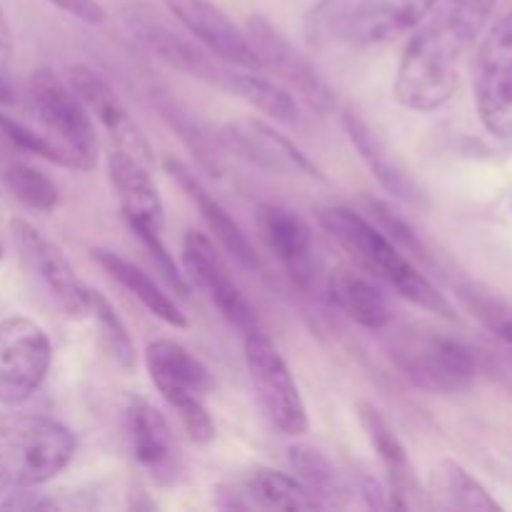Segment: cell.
<instances>
[{
  "label": "cell",
  "mask_w": 512,
  "mask_h": 512,
  "mask_svg": "<svg viewBox=\"0 0 512 512\" xmlns=\"http://www.w3.org/2000/svg\"><path fill=\"white\" fill-rule=\"evenodd\" d=\"M160 3L215 58L240 70H260V60L250 45L248 33L238 28L213 0H160Z\"/></svg>",
  "instance_id": "cell-15"
},
{
  "label": "cell",
  "mask_w": 512,
  "mask_h": 512,
  "mask_svg": "<svg viewBox=\"0 0 512 512\" xmlns=\"http://www.w3.org/2000/svg\"><path fill=\"white\" fill-rule=\"evenodd\" d=\"M458 298L473 318H478L495 338L503 340L512 348V305L500 300L498 295H490L480 288H458Z\"/></svg>",
  "instance_id": "cell-33"
},
{
  "label": "cell",
  "mask_w": 512,
  "mask_h": 512,
  "mask_svg": "<svg viewBox=\"0 0 512 512\" xmlns=\"http://www.w3.org/2000/svg\"><path fill=\"white\" fill-rule=\"evenodd\" d=\"M0 180L8 188V193L18 200L20 205L38 213H53L60 203V190L53 183V178L43 173V170L33 168L25 163H13L3 168Z\"/></svg>",
  "instance_id": "cell-30"
},
{
  "label": "cell",
  "mask_w": 512,
  "mask_h": 512,
  "mask_svg": "<svg viewBox=\"0 0 512 512\" xmlns=\"http://www.w3.org/2000/svg\"><path fill=\"white\" fill-rule=\"evenodd\" d=\"M435 0H320L308 20L310 40L378 48L413 33Z\"/></svg>",
  "instance_id": "cell-3"
},
{
  "label": "cell",
  "mask_w": 512,
  "mask_h": 512,
  "mask_svg": "<svg viewBox=\"0 0 512 512\" xmlns=\"http://www.w3.org/2000/svg\"><path fill=\"white\" fill-rule=\"evenodd\" d=\"M10 50H13V38H10V28L3 8H0V58H8Z\"/></svg>",
  "instance_id": "cell-39"
},
{
  "label": "cell",
  "mask_w": 512,
  "mask_h": 512,
  "mask_svg": "<svg viewBox=\"0 0 512 512\" xmlns=\"http://www.w3.org/2000/svg\"><path fill=\"white\" fill-rule=\"evenodd\" d=\"M10 235L18 248L20 258L30 268V273L38 275L55 303L70 315V318H88V285L78 278L70 260L63 250L45 238L33 223L23 218L10 220Z\"/></svg>",
  "instance_id": "cell-12"
},
{
  "label": "cell",
  "mask_w": 512,
  "mask_h": 512,
  "mask_svg": "<svg viewBox=\"0 0 512 512\" xmlns=\"http://www.w3.org/2000/svg\"><path fill=\"white\" fill-rule=\"evenodd\" d=\"M68 85L78 93V98L83 100L90 118L98 120L100 128L108 133V138L113 140L115 148L125 150V153H130L133 158H138L140 163H145L150 168V163H153L150 140L145 138L143 128H140L138 120L130 115L128 105L120 100V95L115 93L113 85H110L103 75L95 73L93 68H88V65H73L68 73Z\"/></svg>",
  "instance_id": "cell-14"
},
{
  "label": "cell",
  "mask_w": 512,
  "mask_h": 512,
  "mask_svg": "<svg viewBox=\"0 0 512 512\" xmlns=\"http://www.w3.org/2000/svg\"><path fill=\"white\" fill-rule=\"evenodd\" d=\"M250 45L260 60V70L273 75L293 95L303 98L318 113L335 110V93L313 63L270 23L265 15L253 13L245 23Z\"/></svg>",
  "instance_id": "cell-10"
},
{
  "label": "cell",
  "mask_w": 512,
  "mask_h": 512,
  "mask_svg": "<svg viewBox=\"0 0 512 512\" xmlns=\"http://www.w3.org/2000/svg\"><path fill=\"white\" fill-rule=\"evenodd\" d=\"M343 128L348 140L353 143V148L358 150L360 160L368 165V170L373 173V178L388 190L390 195H395L403 203H418L420 193L415 180L410 178L405 165L395 158L393 150L388 148L383 138L360 118L358 113H343Z\"/></svg>",
  "instance_id": "cell-25"
},
{
  "label": "cell",
  "mask_w": 512,
  "mask_h": 512,
  "mask_svg": "<svg viewBox=\"0 0 512 512\" xmlns=\"http://www.w3.org/2000/svg\"><path fill=\"white\" fill-rule=\"evenodd\" d=\"M243 353L250 383L270 423L288 438H300L308 433V408L298 383L263 328L243 335Z\"/></svg>",
  "instance_id": "cell-7"
},
{
  "label": "cell",
  "mask_w": 512,
  "mask_h": 512,
  "mask_svg": "<svg viewBox=\"0 0 512 512\" xmlns=\"http://www.w3.org/2000/svg\"><path fill=\"white\" fill-rule=\"evenodd\" d=\"M473 90L480 123L498 138L512 140V10L480 38Z\"/></svg>",
  "instance_id": "cell-8"
},
{
  "label": "cell",
  "mask_w": 512,
  "mask_h": 512,
  "mask_svg": "<svg viewBox=\"0 0 512 512\" xmlns=\"http://www.w3.org/2000/svg\"><path fill=\"white\" fill-rule=\"evenodd\" d=\"M328 300L360 328L385 330L393 323V305L378 280L358 270H335L328 278Z\"/></svg>",
  "instance_id": "cell-24"
},
{
  "label": "cell",
  "mask_w": 512,
  "mask_h": 512,
  "mask_svg": "<svg viewBox=\"0 0 512 512\" xmlns=\"http://www.w3.org/2000/svg\"><path fill=\"white\" fill-rule=\"evenodd\" d=\"M183 268L185 278H188L200 293L208 295L210 303L220 310V315H223L233 328H238L243 335L260 330L258 313H255L253 305L248 303V298H245V295L240 293L238 285H235L223 255L215 248V240L198 233V230H190L183 240Z\"/></svg>",
  "instance_id": "cell-11"
},
{
  "label": "cell",
  "mask_w": 512,
  "mask_h": 512,
  "mask_svg": "<svg viewBox=\"0 0 512 512\" xmlns=\"http://www.w3.org/2000/svg\"><path fill=\"white\" fill-rule=\"evenodd\" d=\"M498 0H435L413 30L393 80V98L413 113L443 108L460 88L463 63L488 28Z\"/></svg>",
  "instance_id": "cell-1"
},
{
  "label": "cell",
  "mask_w": 512,
  "mask_h": 512,
  "mask_svg": "<svg viewBox=\"0 0 512 512\" xmlns=\"http://www.w3.org/2000/svg\"><path fill=\"white\" fill-rule=\"evenodd\" d=\"M358 493H360V498H363V503L368 505V508H373V510H390V508H393V505H390L388 488H383V485H380L375 478H370V475H363V478H360Z\"/></svg>",
  "instance_id": "cell-38"
},
{
  "label": "cell",
  "mask_w": 512,
  "mask_h": 512,
  "mask_svg": "<svg viewBox=\"0 0 512 512\" xmlns=\"http://www.w3.org/2000/svg\"><path fill=\"white\" fill-rule=\"evenodd\" d=\"M75 435L48 415H0V480L8 488H40L75 458Z\"/></svg>",
  "instance_id": "cell-4"
},
{
  "label": "cell",
  "mask_w": 512,
  "mask_h": 512,
  "mask_svg": "<svg viewBox=\"0 0 512 512\" xmlns=\"http://www.w3.org/2000/svg\"><path fill=\"white\" fill-rule=\"evenodd\" d=\"M28 105L50 138L58 140L75 160V170H93L98 165V133L95 120L68 83L50 70H35L25 85Z\"/></svg>",
  "instance_id": "cell-6"
},
{
  "label": "cell",
  "mask_w": 512,
  "mask_h": 512,
  "mask_svg": "<svg viewBox=\"0 0 512 512\" xmlns=\"http://www.w3.org/2000/svg\"><path fill=\"white\" fill-rule=\"evenodd\" d=\"M123 428L135 463L160 485H173L183 470L178 440L165 415L140 395L123 403Z\"/></svg>",
  "instance_id": "cell-13"
},
{
  "label": "cell",
  "mask_w": 512,
  "mask_h": 512,
  "mask_svg": "<svg viewBox=\"0 0 512 512\" xmlns=\"http://www.w3.org/2000/svg\"><path fill=\"white\" fill-rule=\"evenodd\" d=\"M93 260L115 280L118 285H123L133 298H138L143 303V308L148 310L150 315H155L158 320H163L165 325L175 330H185L190 328L188 315L180 310V305L150 278L145 270H140L138 265L130 263L128 258L123 255L113 253V250L105 248H95L93 250Z\"/></svg>",
  "instance_id": "cell-26"
},
{
  "label": "cell",
  "mask_w": 512,
  "mask_h": 512,
  "mask_svg": "<svg viewBox=\"0 0 512 512\" xmlns=\"http://www.w3.org/2000/svg\"><path fill=\"white\" fill-rule=\"evenodd\" d=\"M440 485L443 495L450 500V505L458 510H475V512H498V500L488 493L480 480H475L468 470L455 460H445L440 468Z\"/></svg>",
  "instance_id": "cell-31"
},
{
  "label": "cell",
  "mask_w": 512,
  "mask_h": 512,
  "mask_svg": "<svg viewBox=\"0 0 512 512\" xmlns=\"http://www.w3.org/2000/svg\"><path fill=\"white\" fill-rule=\"evenodd\" d=\"M320 225L325 228L328 238L353 260L355 268L363 270L378 283L388 285L393 293L410 300L418 308L445 320H455L453 303L363 213H355L350 208H328L320 213Z\"/></svg>",
  "instance_id": "cell-2"
},
{
  "label": "cell",
  "mask_w": 512,
  "mask_h": 512,
  "mask_svg": "<svg viewBox=\"0 0 512 512\" xmlns=\"http://www.w3.org/2000/svg\"><path fill=\"white\" fill-rule=\"evenodd\" d=\"M108 180L130 230H165V205L148 165L125 150L108 153Z\"/></svg>",
  "instance_id": "cell-20"
},
{
  "label": "cell",
  "mask_w": 512,
  "mask_h": 512,
  "mask_svg": "<svg viewBox=\"0 0 512 512\" xmlns=\"http://www.w3.org/2000/svg\"><path fill=\"white\" fill-rule=\"evenodd\" d=\"M145 368L155 390L170 408L190 398H205L215 390V378L208 365L175 340H153L145 348Z\"/></svg>",
  "instance_id": "cell-19"
},
{
  "label": "cell",
  "mask_w": 512,
  "mask_h": 512,
  "mask_svg": "<svg viewBox=\"0 0 512 512\" xmlns=\"http://www.w3.org/2000/svg\"><path fill=\"white\" fill-rule=\"evenodd\" d=\"M363 215L375 225V228L383 230L405 255H413V258L418 260H430L423 238H420L413 230V225L405 218H400L388 203L375 198H363Z\"/></svg>",
  "instance_id": "cell-32"
},
{
  "label": "cell",
  "mask_w": 512,
  "mask_h": 512,
  "mask_svg": "<svg viewBox=\"0 0 512 512\" xmlns=\"http://www.w3.org/2000/svg\"><path fill=\"white\" fill-rule=\"evenodd\" d=\"M225 140L230 148L238 155H243L250 163L260 165L273 173H293V175H308V178L325 180L323 170L293 143L270 128L268 123L260 120H243V123H233L225 130Z\"/></svg>",
  "instance_id": "cell-21"
},
{
  "label": "cell",
  "mask_w": 512,
  "mask_h": 512,
  "mask_svg": "<svg viewBox=\"0 0 512 512\" xmlns=\"http://www.w3.org/2000/svg\"><path fill=\"white\" fill-rule=\"evenodd\" d=\"M88 318H93L95 325H98L100 343H103L110 360H113L118 368H123L125 373H130V370L135 368L133 338H130L128 325L123 323L118 310L113 308V303H110L100 290H88Z\"/></svg>",
  "instance_id": "cell-29"
},
{
  "label": "cell",
  "mask_w": 512,
  "mask_h": 512,
  "mask_svg": "<svg viewBox=\"0 0 512 512\" xmlns=\"http://www.w3.org/2000/svg\"><path fill=\"white\" fill-rule=\"evenodd\" d=\"M0 258H3V243H0Z\"/></svg>",
  "instance_id": "cell-41"
},
{
  "label": "cell",
  "mask_w": 512,
  "mask_h": 512,
  "mask_svg": "<svg viewBox=\"0 0 512 512\" xmlns=\"http://www.w3.org/2000/svg\"><path fill=\"white\" fill-rule=\"evenodd\" d=\"M165 173H168L170 178L183 188V193L193 200L195 208L200 210V218L205 220V225H208V230L213 233L220 250H223L230 260H235L240 268H258V253H255L250 238L243 233V228L235 223L233 215L223 208V203H220L218 198H213L210 190L200 183L198 175L178 158H165Z\"/></svg>",
  "instance_id": "cell-22"
},
{
  "label": "cell",
  "mask_w": 512,
  "mask_h": 512,
  "mask_svg": "<svg viewBox=\"0 0 512 512\" xmlns=\"http://www.w3.org/2000/svg\"><path fill=\"white\" fill-rule=\"evenodd\" d=\"M53 365V343L25 315L0 320V405H20L43 385Z\"/></svg>",
  "instance_id": "cell-9"
},
{
  "label": "cell",
  "mask_w": 512,
  "mask_h": 512,
  "mask_svg": "<svg viewBox=\"0 0 512 512\" xmlns=\"http://www.w3.org/2000/svg\"><path fill=\"white\" fill-rule=\"evenodd\" d=\"M215 505L223 510H318L315 500L295 475L273 468H253L248 475L215 490Z\"/></svg>",
  "instance_id": "cell-17"
},
{
  "label": "cell",
  "mask_w": 512,
  "mask_h": 512,
  "mask_svg": "<svg viewBox=\"0 0 512 512\" xmlns=\"http://www.w3.org/2000/svg\"><path fill=\"white\" fill-rule=\"evenodd\" d=\"M225 88L238 95V98H243L248 105H253L255 110L273 118L275 123L288 125V128H298L300 125V108L295 95L283 83L265 75L263 70L228 73Z\"/></svg>",
  "instance_id": "cell-28"
},
{
  "label": "cell",
  "mask_w": 512,
  "mask_h": 512,
  "mask_svg": "<svg viewBox=\"0 0 512 512\" xmlns=\"http://www.w3.org/2000/svg\"><path fill=\"white\" fill-rule=\"evenodd\" d=\"M125 23H128L130 33L145 45L153 55H158L163 63H168L170 68L180 70L183 75H190L195 80H203L208 85H218L225 88V80L228 73L218 68L213 58L208 55V50L203 45H195L193 40L183 38L180 33H175L170 25H165L163 20L150 15L148 10L133 8L125 13Z\"/></svg>",
  "instance_id": "cell-16"
},
{
  "label": "cell",
  "mask_w": 512,
  "mask_h": 512,
  "mask_svg": "<svg viewBox=\"0 0 512 512\" xmlns=\"http://www.w3.org/2000/svg\"><path fill=\"white\" fill-rule=\"evenodd\" d=\"M388 350L403 378L425 393H463L478 378V355L438 330L405 328L390 338Z\"/></svg>",
  "instance_id": "cell-5"
},
{
  "label": "cell",
  "mask_w": 512,
  "mask_h": 512,
  "mask_svg": "<svg viewBox=\"0 0 512 512\" xmlns=\"http://www.w3.org/2000/svg\"><path fill=\"white\" fill-rule=\"evenodd\" d=\"M0 508L3 510H53V508H58V503L50 498H45V495H40V493H30V488H23V490H18V493H15L10 500L0 503Z\"/></svg>",
  "instance_id": "cell-37"
},
{
  "label": "cell",
  "mask_w": 512,
  "mask_h": 512,
  "mask_svg": "<svg viewBox=\"0 0 512 512\" xmlns=\"http://www.w3.org/2000/svg\"><path fill=\"white\" fill-rule=\"evenodd\" d=\"M48 3L88 25H103L108 20V10L98 0H48Z\"/></svg>",
  "instance_id": "cell-36"
},
{
  "label": "cell",
  "mask_w": 512,
  "mask_h": 512,
  "mask_svg": "<svg viewBox=\"0 0 512 512\" xmlns=\"http://www.w3.org/2000/svg\"><path fill=\"white\" fill-rule=\"evenodd\" d=\"M258 230L270 253L283 265L290 283L300 290H310L315 280V245L308 223L290 208L265 203L258 208Z\"/></svg>",
  "instance_id": "cell-18"
},
{
  "label": "cell",
  "mask_w": 512,
  "mask_h": 512,
  "mask_svg": "<svg viewBox=\"0 0 512 512\" xmlns=\"http://www.w3.org/2000/svg\"><path fill=\"white\" fill-rule=\"evenodd\" d=\"M288 460L293 475L303 483V488L315 500L318 510L348 505L353 488H350L345 475L335 468L328 455L320 453L313 445H293L288 450Z\"/></svg>",
  "instance_id": "cell-27"
},
{
  "label": "cell",
  "mask_w": 512,
  "mask_h": 512,
  "mask_svg": "<svg viewBox=\"0 0 512 512\" xmlns=\"http://www.w3.org/2000/svg\"><path fill=\"white\" fill-rule=\"evenodd\" d=\"M0 135H3L5 140H10L15 148L25 150V153L38 155V158L48 160V163H55V165H63V168H75L73 155H70L58 140H53L45 133H38V130L18 123V120L8 118L5 113H0Z\"/></svg>",
  "instance_id": "cell-34"
},
{
  "label": "cell",
  "mask_w": 512,
  "mask_h": 512,
  "mask_svg": "<svg viewBox=\"0 0 512 512\" xmlns=\"http://www.w3.org/2000/svg\"><path fill=\"white\" fill-rule=\"evenodd\" d=\"M358 420L363 425L368 443L378 453L380 463H383L385 475H388V495L393 508H415V495H418V480H415L413 463L405 450L403 440L395 433L390 420L375 408L368 400L358 403Z\"/></svg>",
  "instance_id": "cell-23"
},
{
  "label": "cell",
  "mask_w": 512,
  "mask_h": 512,
  "mask_svg": "<svg viewBox=\"0 0 512 512\" xmlns=\"http://www.w3.org/2000/svg\"><path fill=\"white\" fill-rule=\"evenodd\" d=\"M13 90H10L8 88V83H5V80L3 78H0V103H3V105H10V103H13Z\"/></svg>",
  "instance_id": "cell-40"
},
{
  "label": "cell",
  "mask_w": 512,
  "mask_h": 512,
  "mask_svg": "<svg viewBox=\"0 0 512 512\" xmlns=\"http://www.w3.org/2000/svg\"><path fill=\"white\" fill-rule=\"evenodd\" d=\"M160 110H163V115L168 118V123L173 125L175 130H178L180 138L185 140V145H188V148H193V153L198 155L200 165H203L205 170H210V173L218 175L220 173V155H218V150L210 145L208 135L200 130V125L195 123V120L190 118L188 113H183V110H180L178 105H173V103L160 105Z\"/></svg>",
  "instance_id": "cell-35"
}]
</instances>
